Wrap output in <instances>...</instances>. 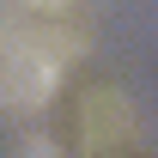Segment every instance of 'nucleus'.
<instances>
[{"label":"nucleus","mask_w":158,"mask_h":158,"mask_svg":"<svg viewBox=\"0 0 158 158\" xmlns=\"http://www.w3.org/2000/svg\"><path fill=\"white\" fill-rule=\"evenodd\" d=\"M24 6H37V12H55V6H67V0H24Z\"/></svg>","instance_id":"nucleus-2"},{"label":"nucleus","mask_w":158,"mask_h":158,"mask_svg":"<svg viewBox=\"0 0 158 158\" xmlns=\"http://www.w3.org/2000/svg\"><path fill=\"white\" fill-rule=\"evenodd\" d=\"M55 73L61 61L43 55V43H19V49H6L0 61V103H12V110H31L55 91Z\"/></svg>","instance_id":"nucleus-1"}]
</instances>
